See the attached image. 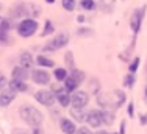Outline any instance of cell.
<instances>
[{
  "label": "cell",
  "instance_id": "2",
  "mask_svg": "<svg viewBox=\"0 0 147 134\" xmlns=\"http://www.w3.org/2000/svg\"><path fill=\"white\" fill-rule=\"evenodd\" d=\"M19 115L27 125H30L31 128H38L41 126V123L44 122V115L38 108H34L33 105H22L19 108Z\"/></svg>",
  "mask_w": 147,
  "mask_h": 134
},
{
  "label": "cell",
  "instance_id": "40",
  "mask_svg": "<svg viewBox=\"0 0 147 134\" xmlns=\"http://www.w3.org/2000/svg\"><path fill=\"white\" fill-rule=\"evenodd\" d=\"M146 123H147V115L142 114L141 115V125H146Z\"/></svg>",
  "mask_w": 147,
  "mask_h": 134
},
{
  "label": "cell",
  "instance_id": "3",
  "mask_svg": "<svg viewBox=\"0 0 147 134\" xmlns=\"http://www.w3.org/2000/svg\"><path fill=\"white\" fill-rule=\"evenodd\" d=\"M38 20L31 19V17H27V19H22L19 23H17V34L20 38H30L33 36L38 31Z\"/></svg>",
  "mask_w": 147,
  "mask_h": 134
},
{
  "label": "cell",
  "instance_id": "46",
  "mask_svg": "<svg viewBox=\"0 0 147 134\" xmlns=\"http://www.w3.org/2000/svg\"><path fill=\"white\" fill-rule=\"evenodd\" d=\"M0 20H2V17H0Z\"/></svg>",
  "mask_w": 147,
  "mask_h": 134
},
{
  "label": "cell",
  "instance_id": "13",
  "mask_svg": "<svg viewBox=\"0 0 147 134\" xmlns=\"http://www.w3.org/2000/svg\"><path fill=\"white\" fill-rule=\"evenodd\" d=\"M53 94H55V98H57V101L59 103L61 108H66V106L71 105V95H69V92L64 87H57V89L53 90Z\"/></svg>",
  "mask_w": 147,
  "mask_h": 134
},
{
  "label": "cell",
  "instance_id": "15",
  "mask_svg": "<svg viewBox=\"0 0 147 134\" xmlns=\"http://www.w3.org/2000/svg\"><path fill=\"white\" fill-rule=\"evenodd\" d=\"M27 78H30V73H28V70L24 69L22 66H17V67H14V69H13V72H11V80L25 83Z\"/></svg>",
  "mask_w": 147,
  "mask_h": 134
},
{
  "label": "cell",
  "instance_id": "25",
  "mask_svg": "<svg viewBox=\"0 0 147 134\" xmlns=\"http://www.w3.org/2000/svg\"><path fill=\"white\" fill-rule=\"evenodd\" d=\"M80 6H82L85 11H92V9H96V0H82V2H80Z\"/></svg>",
  "mask_w": 147,
  "mask_h": 134
},
{
  "label": "cell",
  "instance_id": "7",
  "mask_svg": "<svg viewBox=\"0 0 147 134\" xmlns=\"http://www.w3.org/2000/svg\"><path fill=\"white\" fill-rule=\"evenodd\" d=\"M144 14H146V5L141 6V8L135 9L131 14V19H130V28L135 34L139 33L141 30V25H142V19H144Z\"/></svg>",
  "mask_w": 147,
  "mask_h": 134
},
{
  "label": "cell",
  "instance_id": "45",
  "mask_svg": "<svg viewBox=\"0 0 147 134\" xmlns=\"http://www.w3.org/2000/svg\"><path fill=\"white\" fill-rule=\"evenodd\" d=\"M0 9H2V5H0Z\"/></svg>",
  "mask_w": 147,
  "mask_h": 134
},
{
  "label": "cell",
  "instance_id": "32",
  "mask_svg": "<svg viewBox=\"0 0 147 134\" xmlns=\"http://www.w3.org/2000/svg\"><path fill=\"white\" fill-rule=\"evenodd\" d=\"M138 67H139V56H136V58L130 62V66H128V70H130V73H135L136 70H138Z\"/></svg>",
  "mask_w": 147,
  "mask_h": 134
},
{
  "label": "cell",
  "instance_id": "42",
  "mask_svg": "<svg viewBox=\"0 0 147 134\" xmlns=\"http://www.w3.org/2000/svg\"><path fill=\"white\" fill-rule=\"evenodd\" d=\"M97 134H110V133H107V131H99Z\"/></svg>",
  "mask_w": 147,
  "mask_h": 134
},
{
  "label": "cell",
  "instance_id": "26",
  "mask_svg": "<svg viewBox=\"0 0 147 134\" xmlns=\"http://www.w3.org/2000/svg\"><path fill=\"white\" fill-rule=\"evenodd\" d=\"M103 115V125H113L114 122V112L111 111H102Z\"/></svg>",
  "mask_w": 147,
  "mask_h": 134
},
{
  "label": "cell",
  "instance_id": "31",
  "mask_svg": "<svg viewBox=\"0 0 147 134\" xmlns=\"http://www.w3.org/2000/svg\"><path fill=\"white\" fill-rule=\"evenodd\" d=\"M94 31L91 30V28H86V27H80L78 30H77V34L78 36H91Z\"/></svg>",
  "mask_w": 147,
  "mask_h": 134
},
{
  "label": "cell",
  "instance_id": "22",
  "mask_svg": "<svg viewBox=\"0 0 147 134\" xmlns=\"http://www.w3.org/2000/svg\"><path fill=\"white\" fill-rule=\"evenodd\" d=\"M69 76H72V78L75 80L78 84H82L83 81L86 80V73L83 72V70H80V69H74L72 72H71V75H69Z\"/></svg>",
  "mask_w": 147,
  "mask_h": 134
},
{
  "label": "cell",
  "instance_id": "5",
  "mask_svg": "<svg viewBox=\"0 0 147 134\" xmlns=\"http://www.w3.org/2000/svg\"><path fill=\"white\" fill-rule=\"evenodd\" d=\"M39 8L34 5H31V3H20V5H17L14 9H13V17H24V16H39Z\"/></svg>",
  "mask_w": 147,
  "mask_h": 134
},
{
  "label": "cell",
  "instance_id": "12",
  "mask_svg": "<svg viewBox=\"0 0 147 134\" xmlns=\"http://www.w3.org/2000/svg\"><path fill=\"white\" fill-rule=\"evenodd\" d=\"M16 95L17 92L14 89H11V87H6V89H3L2 92H0V106H3V108H6V106H9V105L13 103V100L16 98Z\"/></svg>",
  "mask_w": 147,
  "mask_h": 134
},
{
  "label": "cell",
  "instance_id": "41",
  "mask_svg": "<svg viewBox=\"0 0 147 134\" xmlns=\"http://www.w3.org/2000/svg\"><path fill=\"white\" fill-rule=\"evenodd\" d=\"M45 2H47V3H50V5H53V3H55V0H45Z\"/></svg>",
  "mask_w": 147,
  "mask_h": 134
},
{
  "label": "cell",
  "instance_id": "8",
  "mask_svg": "<svg viewBox=\"0 0 147 134\" xmlns=\"http://www.w3.org/2000/svg\"><path fill=\"white\" fill-rule=\"evenodd\" d=\"M88 103H89V95H88V92H85V90H75V92L71 95V105H72V108L83 109Z\"/></svg>",
  "mask_w": 147,
  "mask_h": 134
},
{
  "label": "cell",
  "instance_id": "30",
  "mask_svg": "<svg viewBox=\"0 0 147 134\" xmlns=\"http://www.w3.org/2000/svg\"><path fill=\"white\" fill-rule=\"evenodd\" d=\"M99 90H100V81L99 80H91V92L99 95Z\"/></svg>",
  "mask_w": 147,
  "mask_h": 134
},
{
  "label": "cell",
  "instance_id": "17",
  "mask_svg": "<svg viewBox=\"0 0 147 134\" xmlns=\"http://www.w3.org/2000/svg\"><path fill=\"white\" fill-rule=\"evenodd\" d=\"M71 115L74 119V122H86V112L83 109H77V108H72L71 109Z\"/></svg>",
  "mask_w": 147,
  "mask_h": 134
},
{
  "label": "cell",
  "instance_id": "34",
  "mask_svg": "<svg viewBox=\"0 0 147 134\" xmlns=\"http://www.w3.org/2000/svg\"><path fill=\"white\" fill-rule=\"evenodd\" d=\"M75 134H94V133L91 131L89 128H86V126H82V128L77 129V133H75Z\"/></svg>",
  "mask_w": 147,
  "mask_h": 134
},
{
  "label": "cell",
  "instance_id": "24",
  "mask_svg": "<svg viewBox=\"0 0 147 134\" xmlns=\"http://www.w3.org/2000/svg\"><path fill=\"white\" fill-rule=\"evenodd\" d=\"M64 62H66V67L71 69V72L75 69V58H74V53L72 52H66L64 55Z\"/></svg>",
  "mask_w": 147,
  "mask_h": 134
},
{
  "label": "cell",
  "instance_id": "11",
  "mask_svg": "<svg viewBox=\"0 0 147 134\" xmlns=\"http://www.w3.org/2000/svg\"><path fill=\"white\" fill-rule=\"evenodd\" d=\"M9 30H11V23L8 19L0 20V44L8 45L11 44V38H9Z\"/></svg>",
  "mask_w": 147,
  "mask_h": 134
},
{
  "label": "cell",
  "instance_id": "14",
  "mask_svg": "<svg viewBox=\"0 0 147 134\" xmlns=\"http://www.w3.org/2000/svg\"><path fill=\"white\" fill-rule=\"evenodd\" d=\"M59 128H61V131L64 134H75L77 133L75 122L71 120V119H66V117L59 119Z\"/></svg>",
  "mask_w": 147,
  "mask_h": 134
},
{
  "label": "cell",
  "instance_id": "38",
  "mask_svg": "<svg viewBox=\"0 0 147 134\" xmlns=\"http://www.w3.org/2000/svg\"><path fill=\"white\" fill-rule=\"evenodd\" d=\"M125 125H127L125 122L121 123V129H119V134H125Z\"/></svg>",
  "mask_w": 147,
  "mask_h": 134
},
{
  "label": "cell",
  "instance_id": "44",
  "mask_svg": "<svg viewBox=\"0 0 147 134\" xmlns=\"http://www.w3.org/2000/svg\"><path fill=\"white\" fill-rule=\"evenodd\" d=\"M146 70H147V62H146Z\"/></svg>",
  "mask_w": 147,
  "mask_h": 134
},
{
  "label": "cell",
  "instance_id": "43",
  "mask_svg": "<svg viewBox=\"0 0 147 134\" xmlns=\"http://www.w3.org/2000/svg\"><path fill=\"white\" fill-rule=\"evenodd\" d=\"M144 94H146V103H147V86H146V92Z\"/></svg>",
  "mask_w": 147,
  "mask_h": 134
},
{
  "label": "cell",
  "instance_id": "23",
  "mask_svg": "<svg viewBox=\"0 0 147 134\" xmlns=\"http://www.w3.org/2000/svg\"><path fill=\"white\" fill-rule=\"evenodd\" d=\"M53 76L57 81H66V78H67V70L64 69V67H57V69L53 70Z\"/></svg>",
  "mask_w": 147,
  "mask_h": 134
},
{
  "label": "cell",
  "instance_id": "16",
  "mask_svg": "<svg viewBox=\"0 0 147 134\" xmlns=\"http://www.w3.org/2000/svg\"><path fill=\"white\" fill-rule=\"evenodd\" d=\"M19 62H20V66H22L24 69L28 70L30 67L33 66L34 59H33V56H31L30 52H22V53H20V58H19Z\"/></svg>",
  "mask_w": 147,
  "mask_h": 134
},
{
  "label": "cell",
  "instance_id": "35",
  "mask_svg": "<svg viewBox=\"0 0 147 134\" xmlns=\"http://www.w3.org/2000/svg\"><path fill=\"white\" fill-rule=\"evenodd\" d=\"M11 134H30V131H27V129H24V128H14L11 131Z\"/></svg>",
  "mask_w": 147,
  "mask_h": 134
},
{
  "label": "cell",
  "instance_id": "6",
  "mask_svg": "<svg viewBox=\"0 0 147 134\" xmlns=\"http://www.w3.org/2000/svg\"><path fill=\"white\" fill-rule=\"evenodd\" d=\"M34 98H36V101H38L39 105L47 106V108H52V106H53V103L57 101L53 90H49V89H41V90H38V92L34 94Z\"/></svg>",
  "mask_w": 147,
  "mask_h": 134
},
{
  "label": "cell",
  "instance_id": "19",
  "mask_svg": "<svg viewBox=\"0 0 147 134\" xmlns=\"http://www.w3.org/2000/svg\"><path fill=\"white\" fill-rule=\"evenodd\" d=\"M114 5H116V0H99V8L103 13H111L114 9Z\"/></svg>",
  "mask_w": 147,
  "mask_h": 134
},
{
  "label": "cell",
  "instance_id": "10",
  "mask_svg": "<svg viewBox=\"0 0 147 134\" xmlns=\"http://www.w3.org/2000/svg\"><path fill=\"white\" fill-rule=\"evenodd\" d=\"M86 123L91 126V128H100L103 126V115H102V111H89L88 115H86Z\"/></svg>",
  "mask_w": 147,
  "mask_h": 134
},
{
  "label": "cell",
  "instance_id": "1",
  "mask_svg": "<svg viewBox=\"0 0 147 134\" xmlns=\"http://www.w3.org/2000/svg\"><path fill=\"white\" fill-rule=\"evenodd\" d=\"M125 94L119 89L110 90V92H102L97 95L96 101L100 108H103V111H116L117 108H121L125 101Z\"/></svg>",
  "mask_w": 147,
  "mask_h": 134
},
{
  "label": "cell",
  "instance_id": "36",
  "mask_svg": "<svg viewBox=\"0 0 147 134\" xmlns=\"http://www.w3.org/2000/svg\"><path fill=\"white\" fill-rule=\"evenodd\" d=\"M127 112H128V115H130V117H135V108H133V103H128Z\"/></svg>",
  "mask_w": 147,
  "mask_h": 134
},
{
  "label": "cell",
  "instance_id": "20",
  "mask_svg": "<svg viewBox=\"0 0 147 134\" xmlns=\"http://www.w3.org/2000/svg\"><path fill=\"white\" fill-rule=\"evenodd\" d=\"M78 86H80V84L77 83V81L74 80L72 76H67V78H66V81H64V89L67 90L69 94H71V92L74 94V92L77 90V87H78Z\"/></svg>",
  "mask_w": 147,
  "mask_h": 134
},
{
  "label": "cell",
  "instance_id": "21",
  "mask_svg": "<svg viewBox=\"0 0 147 134\" xmlns=\"http://www.w3.org/2000/svg\"><path fill=\"white\" fill-rule=\"evenodd\" d=\"M36 64H39L41 67H53L55 66V62L52 61L50 58H47V56H44V55H38L36 56Z\"/></svg>",
  "mask_w": 147,
  "mask_h": 134
},
{
  "label": "cell",
  "instance_id": "29",
  "mask_svg": "<svg viewBox=\"0 0 147 134\" xmlns=\"http://www.w3.org/2000/svg\"><path fill=\"white\" fill-rule=\"evenodd\" d=\"M135 84V75L128 72L127 75H124V87H133Z\"/></svg>",
  "mask_w": 147,
  "mask_h": 134
},
{
  "label": "cell",
  "instance_id": "33",
  "mask_svg": "<svg viewBox=\"0 0 147 134\" xmlns=\"http://www.w3.org/2000/svg\"><path fill=\"white\" fill-rule=\"evenodd\" d=\"M6 87H8V80H6V76L0 72V92H2L3 89H6Z\"/></svg>",
  "mask_w": 147,
  "mask_h": 134
},
{
  "label": "cell",
  "instance_id": "18",
  "mask_svg": "<svg viewBox=\"0 0 147 134\" xmlns=\"http://www.w3.org/2000/svg\"><path fill=\"white\" fill-rule=\"evenodd\" d=\"M8 86L11 87V89H14L16 92H27L28 90V86H27V83H22V81H8Z\"/></svg>",
  "mask_w": 147,
  "mask_h": 134
},
{
  "label": "cell",
  "instance_id": "27",
  "mask_svg": "<svg viewBox=\"0 0 147 134\" xmlns=\"http://www.w3.org/2000/svg\"><path fill=\"white\" fill-rule=\"evenodd\" d=\"M55 33V27L50 20H45V25H44V30H42V36H49V34H53Z\"/></svg>",
  "mask_w": 147,
  "mask_h": 134
},
{
  "label": "cell",
  "instance_id": "4",
  "mask_svg": "<svg viewBox=\"0 0 147 134\" xmlns=\"http://www.w3.org/2000/svg\"><path fill=\"white\" fill-rule=\"evenodd\" d=\"M69 44V34L67 33H59L55 38H52L47 44L44 45V52H57L61 50L63 47Z\"/></svg>",
  "mask_w": 147,
  "mask_h": 134
},
{
  "label": "cell",
  "instance_id": "9",
  "mask_svg": "<svg viewBox=\"0 0 147 134\" xmlns=\"http://www.w3.org/2000/svg\"><path fill=\"white\" fill-rule=\"evenodd\" d=\"M30 78L33 80L34 84H41V86H45V84L50 83V75H49V72H47V70H44V69L31 70Z\"/></svg>",
  "mask_w": 147,
  "mask_h": 134
},
{
  "label": "cell",
  "instance_id": "28",
  "mask_svg": "<svg viewBox=\"0 0 147 134\" xmlns=\"http://www.w3.org/2000/svg\"><path fill=\"white\" fill-rule=\"evenodd\" d=\"M61 5L66 11H74L75 6H77V2L75 0H61Z\"/></svg>",
  "mask_w": 147,
  "mask_h": 134
},
{
  "label": "cell",
  "instance_id": "39",
  "mask_svg": "<svg viewBox=\"0 0 147 134\" xmlns=\"http://www.w3.org/2000/svg\"><path fill=\"white\" fill-rule=\"evenodd\" d=\"M77 22H78V23H83V22H85V16H83V14H80V16L77 17Z\"/></svg>",
  "mask_w": 147,
  "mask_h": 134
},
{
  "label": "cell",
  "instance_id": "37",
  "mask_svg": "<svg viewBox=\"0 0 147 134\" xmlns=\"http://www.w3.org/2000/svg\"><path fill=\"white\" fill-rule=\"evenodd\" d=\"M30 134H44V133H42V129H41V126H38V128H33V129H31Z\"/></svg>",
  "mask_w": 147,
  "mask_h": 134
}]
</instances>
